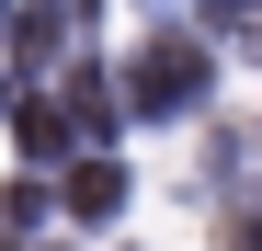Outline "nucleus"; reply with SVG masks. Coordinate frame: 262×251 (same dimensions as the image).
Instances as JSON below:
<instances>
[]
</instances>
